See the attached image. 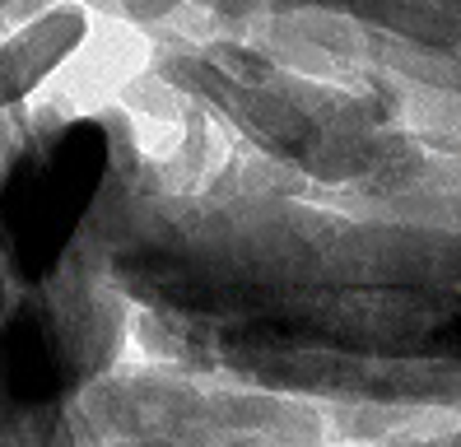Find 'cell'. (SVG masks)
<instances>
[{"label":"cell","mask_w":461,"mask_h":447,"mask_svg":"<svg viewBox=\"0 0 461 447\" xmlns=\"http://www.w3.org/2000/svg\"><path fill=\"white\" fill-rule=\"evenodd\" d=\"M107 140L98 126H70L47 159H23L0 187V242L23 279H38L57 266L79 210L103 182Z\"/></svg>","instance_id":"obj_1"},{"label":"cell","mask_w":461,"mask_h":447,"mask_svg":"<svg viewBox=\"0 0 461 447\" xmlns=\"http://www.w3.org/2000/svg\"><path fill=\"white\" fill-rule=\"evenodd\" d=\"M0 373H5V387L10 397L19 401H51L61 391V354H57V341L38 313H19L10 322V331L0 335Z\"/></svg>","instance_id":"obj_2"},{"label":"cell","mask_w":461,"mask_h":447,"mask_svg":"<svg viewBox=\"0 0 461 447\" xmlns=\"http://www.w3.org/2000/svg\"><path fill=\"white\" fill-rule=\"evenodd\" d=\"M443 350H447V354H461V317L443 326Z\"/></svg>","instance_id":"obj_3"}]
</instances>
